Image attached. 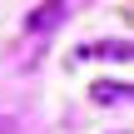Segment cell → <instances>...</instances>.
Wrapping results in <instances>:
<instances>
[{"label": "cell", "mask_w": 134, "mask_h": 134, "mask_svg": "<svg viewBox=\"0 0 134 134\" xmlns=\"http://www.w3.org/2000/svg\"><path fill=\"white\" fill-rule=\"evenodd\" d=\"M65 15H70L65 0H45V5H35V10L25 15V35H45V30H55Z\"/></svg>", "instance_id": "6da1fadb"}, {"label": "cell", "mask_w": 134, "mask_h": 134, "mask_svg": "<svg viewBox=\"0 0 134 134\" xmlns=\"http://www.w3.org/2000/svg\"><path fill=\"white\" fill-rule=\"evenodd\" d=\"M75 60H119V65H124V60H129V40H104V45H85V50H80Z\"/></svg>", "instance_id": "7a4b0ae2"}, {"label": "cell", "mask_w": 134, "mask_h": 134, "mask_svg": "<svg viewBox=\"0 0 134 134\" xmlns=\"http://www.w3.org/2000/svg\"><path fill=\"white\" fill-rule=\"evenodd\" d=\"M90 94H94V104H119V99H129V85H124V80H114V85H109V80H99Z\"/></svg>", "instance_id": "3957f363"}]
</instances>
